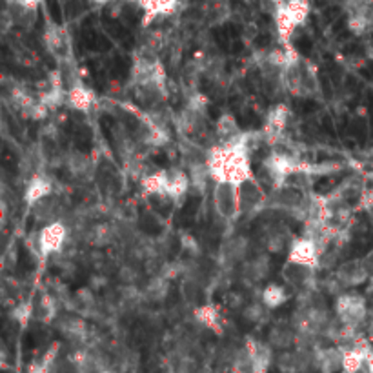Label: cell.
<instances>
[{
    "instance_id": "6da1fadb",
    "label": "cell",
    "mask_w": 373,
    "mask_h": 373,
    "mask_svg": "<svg viewBox=\"0 0 373 373\" xmlns=\"http://www.w3.org/2000/svg\"><path fill=\"white\" fill-rule=\"evenodd\" d=\"M248 137L250 133H241L231 142L219 144L209 149L206 155V166L214 182H231L241 186L253 179Z\"/></svg>"
},
{
    "instance_id": "7a4b0ae2",
    "label": "cell",
    "mask_w": 373,
    "mask_h": 373,
    "mask_svg": "<svg viewBox=\"0 0 373 373\" xmlns=\"http://www.w3.org/2000/svg\"><path fill=\"white\" fill-rule=\"evenodd\" d=\"M211 202L217 211L219 219L231 224L241 214V201H238V186L231 182H214L211 189Z\"/></svg>"
},
{
    "instance_id": "3957f363",
    "label": "cell",
    "mask_w": 373,
    "mask_h": 373,
    "mask_svg": "<svg viewBox=\"0 0 373 373\" xmlns=\"http://www.w3.org/2000/svg\"><path fill=\"white\" fill-rule=\"evenodd\" d=\"M70 226L64 221L50 222L44 224L37 235V250L42 258L53 257V255H61L66 248V242L70 238Z\"/></svg>"
},
{
    "instance_id": "277c9868",
    "label": "cell",
    "mask_w": 373,
    "mask_h": 373,
    "mask_svg": "<svg viewBox=\"0 0 373 373\" xmlns=\"http://www.w3.org/2000/svg\"><path fill=\"white\" fill-rule=\"evenodd\" d=\"M335 317L350 328H359L368 317L366 299L357 293H342L335 300Z\"/></svg>"
},
{
    "instance_id": "5b68a950",
    "label": "cell",
    "mask_w": 373,
    "mask_h": 373,
    "mask_svg": "<svg viewBox=\"0 0 373 373\" xmlns=\"http://www.w3.org/2000/svg\"><path fill=\"white\" fill-rule=\"evenodd\" d=\"M250 238L246 235H231L230 238H226L222 242L221 251H219V263H221L222 268H228V270L241 266L250 258Z\"/></svg>"
},
{
    "instance_id": "8992f818",
    "label": "cell",
    "mask_w": 373,
    "mask_h": 373,
    "mask_svg": "<svg viewBox=\"0 0 373 373\" xmlns=\"http://www.w3.org/2000/svg\"><path fill=\"white\" fill-rule=\"evenodd\" d=\"M288 261L290 263L303 264V266H310L313 270L320 268V251L317 248L315 241L310 237H299L293 238L288 248Z\"/></svg>"
},
{
    "instance_id": "52a82bcc",
    "label": "cell",
    "mask_w": 373,
    "mask_h": 373,
    "mask_svg": "<svg viewBox=\"0 0 373 373\" xmlns=\"http://www.w3.org/2000/svg\"><path fill=\"white\" fill-rule=\"evenodd\" d=\"M238 201H241V214L253 215L268 206V195L257 179H250L238 186Z\"/></svg>"
},
{
    "instance_id": "ba28073f",
    "label": "cell",
    "mask_w": 373,
    "mask_h": 373,
    "mask_svg": "<svg viewBox=\"0 0 373 373\" xmlns=\"http://www.w3.org/2000/svg\"><path fill=\"white\" fill-rule=\"evenodd\" d=\"M288 119H290V110H288L286 104H277L266 113L263 135L270 146H273L275 142H279L283 139V133L288 126Z\"/></svg>"
},
{
    "instance_id": "9c48e42d",
    "label": "cell",
    "mask_w": 373,
    "mask_h": 373,
    "mask_svg": "<svg viewBox=\"0 0 373 373\" xmlns=\"http://www.w3.org/2000/svg\"><path fill=\"white\" fill-rule=\"evenodd\" d=\"M283 279L286 280L288 286L295 288L297 291L304 293V291L315 288V270L288 261L283 266Z\"/></svg>"
},
{
    "instance_id": "30bf717a",
    "label": "cell",
    "mask_w": 373,
    "mask_h": 373,
    "mask_svg": "<svg viewBox=\"0 0 373 373\" xmlns=\"http://www.w3.org/2000/svg\"><path fill=\"white\" fill-rule=\"evenodd\" d=\"M369 279L368 271L362 266V261H348L340 264L335 271V280L342 288H355L364 284Z\"/></svg>"
},
{
    "instance_id": "8fae6325",
    "label": "cell",
    "mask_w": 373,
    "mask_h": 373,
    "mask_svg": "<svg viewBox=\"0 0 373 373\" xmlns=\"http://www.w3.org/2000/svg\"><path fill=\"white\" fill-rule=\"evenodd\" d=\"M53 193V181H51L50 177L46 175V173H35V175L29 179L28 186H26L24 202L29 208H33L37 202H41L42 199L46 197H50Z\"/></svg>"
},
{
    "instance_id": "7c38bea8",
    "label": "cell",
    "mask_w": 373,
    "mask_h": 373,
    "mask_svg": "<svg viewBox=\"0 0 373 373\" xmlns=\"http://www.w3.org/2000/svg\"><path fill=\"white\" fill-rule=\"evenodd\" d=\"M181 0H140L139 4L140 9L144 11L142 26L152 24L155 19L159 17H169L179 8Z\"/></svg>"
},
{
    "instance_id": "4fadbf2b",
    "label": "cell",
    "mask_w": 373,
    "mask_h": 373,
    "mask_svg": "<svg viewBox=\"0 0 373 373\" xmlns=\"http://www.w3.org/2000/svg\"><path fill=\"white\" fill-rule=\"evenodd\" d=\"M191 188L189 173L182 169H166V195L173 199L175 202H182L186 193Z\"/></svg>"
},
{
    "instance_id": "5bb4252c",
    "label": "cell",
    "mask_w": 373,
    "mask_h": 373,
    "mask_svg": "<svg viewBox=\"0 0 373 373\" xmlns=\"http://www.w3.org/2000/svg\"><path fill=\"white\" fill-rule=\"evenodd\" d=\"M241 273L244 283L258 284L263 283L270 275V258L266 255H258V257L248 258L246 263L241 264Z\"/></svg>"
},
{
    "instance_id": "9a60e30c",
    "label": "cell",
    "mask_w": 373,
    "mask_h": 373,
    "mask_svg": "<svg viewBox=\"0 0 373 373\" xmlns=\"http://www.w3.org/2000/svg\"><path fill=\"white\" fill-rule=\"evenodd\" d=\"M244 348L248 350L253 362V373H268L271 364V348L257 339H246Z\"/></svg>"
},
{
    "instance_id": "2e32d148",
    "label": "cell",
    "mask_w": 373,
    "mask_h": 373,
    "mask_svg": "<svg viewBox=\"0 0 373 373\" xmlns=\"http://www.w3.org/2000/svg\"><path fill=\"white\" fill-rule=\"evenodd\" d=\"M193 317L206 330H211L214 333H222V317L219 308L211 303H204L201 306L193 308Z\"/></svg>"
},
{
    "instance_id": "e0dca14e",
    "label": "cell",
    "mask_w": 373,
    "mask_h": 373,
    "mask_svg": "<svg viewBox=\"0 0 373 373\" xmlns=\"http://www.w3.org/2000/svg\"><path fill=\"white\" fill-rule=\"evenodd\" d=\"M44 42L48 46V50L57 55V57H66L70 53V37L58 26L50 24L46 28Z\"/></svg>"
},
{
    "instance_id": "ac0fdd59",
    "label": "cell",
    "mask_w": 373,
    "mask_h": 373,
    "mask_svg": "<svg viewBox=\"0 0 373 373\" xmlns=\"http://www.w3.org/2000/svg\"><path fill=\"white\" fill-rule=\"evenodd\" d=\"M66 103L70 104L73 110L86 113V111H90L91 107H93V104L97 103V97H95V93L90 88H86L80 83H75L73 86L68 90Z\"/></svg>"
},
{
    "instance_id": "d6986e66",
    "label": "cell",
    "mask_w": 373,
    "mask_h": 373,
    "mask_svg": "<svg viewBox=\"0 0 373 373\" xmlns=\"http://www.w3.org/2000/svg\"><path fill=\"white\" fill-rule=\"evenodd\" d=\"M181 295L184 303L191 304L193 308L201 306V304H204L206 284L199 279H193V277H184L181 284Z\"/></svg>"
},
{
    "instance_id": "ffe728a7",
    "label": "cell",
    "mask_w": 373,
    "mask_h": 373,
    "mask_svg": "<svg viewBox=\"0 0 373 373\" xmlns=\"http://www.w3.org/2000/svg\"><path fill=\"white\" fill-rule=\"evenodd\" d=\"M241 133V127H238V122L233 113H222V115L219 117L217 124H215V135H217L219 142H231V140L237 139Z\"/></svg>"
},
{
    "instance_id": "44dd1931",
    "label": "cell",
    "mask_w": 373,
    "mask_h": 373,
    "mask_svg": "<svg viewBox=\"0 0 373 373\" xmlns=\"http://www.w3.org/2000/svg\"><path fill=\"white\" fill-rule=\"evenodd\" d=\"M64 166L70 169L71 175H73L75 179H78V181H86L88 177L91 175V172H93L91 160L78 152L68 153L66 160H64Z\"/></svg>"
},
{
    "instance_id": "7402d4cb",
    "label": "cell",
    "mask_w": 373,
    "mask_h": 373,
    "mask_svg": "<svg viewBox=\"0 0 373 373\" xmlns=\"http://www.w3.org/2000/svg\"><path fill=\"white\" fill-rule=\"evenodd\" d=\"M140 184H142L144 195H148V197L159 195V193H166V169L144 173Z\"/></svg>"
},
{
    "instance_id": "603a6c76",
    "label": "cell",
    "mask_w": 373,
    "mask_h": 373,
    "mask_svg": "<svg viewBox=\"0 0 373 373\" xmlns=\"http://www.w3.org/2000/svg\"><path fill=\"white\" fill-rule=\"evenodd\" d=\"M288 299H290V293H288L286 288L280 286V284H268V286H264V290L261 291V300H263L270 310L280 308Z\"/></svg>"
},
{
    "instance_id": "cb8c5ba5",
    "label": "cell",
    "mask_w": 373,
    "mask_h": 373,
    "mask_svg": "<svg viewBox=\"0 0 373 373\" xmlns=\"http://www.w3.org/2000/svg\"><path fill=\"white\" fill-rule=\"evenodd\" d=\"M283 8L295 21L297 26H303L310 17V11H312L310 0H283Z\"/></svg>"
},
{
    "instance_id": "d4e9b609",
    "label": "cell",
    "mask_w": 373,
    "mask_h": 373,
    "mask_svg": "<svg viewBox=\"0 0 373 373\" xmlns=\"http://www.w3.org/2000/svg\"><path fill=\"white\" fill-rule=\"evenodd\" d=\"M293 335H295V332H293L291 326L279 324V326H275L270 332V342L275 348H288L293 342Z\"/></svg>"
},
{
    "instance_id": "484cf974",
    "label": "cell",
    "mask_w": 373,
    "mask_h": 373,
    "mask_svg": "<svg viewBox=\"0 0 373 373\" xmlns=\"http://www.w3.org/2000/svg\"><path fill=\"white\" fill-rule=\"evenodd\" d=\"M231 373H253V362H251V357L246 348H242L237 352V355H235L233 359Z\"/></svg>"
},
{
    "instance_id": "4316f807",
    "label": "cell",
    "mask_w": 373,
    "mask_h": 373,
    "mask_svg": "<svg viewBox=\"0 0 373 373\" xmlns=\"http://www.w3.org/2000/svg\"><path fill=\"white\" fill-rule=\"evenodd\" d=\"M268 312L270 308L263 303V300H255V303H250L244 310V317H246L250 322H261L264 317H268Z\"/></svg>"
},
{
    "instance_id": "83f0119b",
    "label": "cell",
    "mask_w": 373,
    "mask_h": 373,
    "mask_svg": "<svg viewBox=\"0 0 373 373\" xmlns=\"http://www.w3.org/2000/svg\"><path fill=\"white\" fill-rule=\"evenodd\" d=\"M33 315H35V306L31 303H28V300H26V303H19L17 306L13 308L11 312V317L17 320L21 326H26Z\"/></svg>"
},
{
    "instance_id": "f1b7e54d",
    "label": "cell",
    "mask_w": 373,
    "mask_h": 373,
    "mask_svg": "<svg viewBox=\"0 0 373 373\" xmlns=\"http://www.w3.org/2000/svg\"><path fill=\"white\" fill-rule=\"evenodd\" d=\"M361 261H362V266H364L366 271H368L369 279H373V250L369 251V253H366Z\"/></svg>"
},
{
    "instance_id": "f546056e",
    "label": "cell",
    "mask_w": 373,
    "mask_h": 373,
    "mask_svg": "<svg viewBox=\"0 0 373 373\" xmlns=\"http://www.w3.org/2000/svg\"><path fill=\"white\" fill-rule=\"evenodd\" d=\"M364 369H366V373H373V348L366 353Z\"/></svg>"
},
{
    "instance_id": "4dcf8cb0",
    "label": "cell",
    "mask_w": 373,
    "mask_h": 373,
    "mask_svg": "<svg viewBox=\"0 0 373 373\" xmlns=\"http://www.w3.org/2000/svg\"><path fill=\"white\" fill-rule=\"evenodd\" d=\"M95 6H107L110 2H113V0H91Z\"/></svg>"
},
{
    "instance_id": "1f68e13d",
    "label": "cell",
    "mask_w": 373,
    "mask_h": 373,
    "mask_svg": "<svg viewBox=\"0 0 373 373\" xmlns=\"http://www.w3.org/2000/svg\"><path fill=\"white\" fill-rule=\"evenodd\" d=\"M127 2H133V4H139L140 0H127Z\"/></svg>"
},
{
    "instance_id": "d6a6232c",
    "label": "cell",
    "mask_w": 373,
    "mask_h": 373,
    "mask_svg": "<svg viewBox=\"0 0 373 373\" xmlns=\"http://www.w3.org/2000/svg\"><path fill=\"white\" fill-rule=\"evenodd\" d=\"M103 373H111V372H106V369H103Z\"/></svg>"
}]
</instances>
